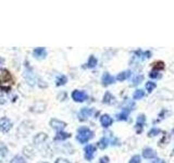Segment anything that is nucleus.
<instances>
[{"label":"nucleus","mask_w":174,"mask_h":163,"mask_svg":"<svg viewBox=\"0 0 174 163\" xmlns=\"http://www.w3.org/2000/svg\"><path fill=\"white\" fill-rule=\"evenodd\" d=\"M97 65V59L96 57H94V56H90L88 59V63H87V66L92 69V67H95Z\"/></svg>","instance_id":"obj_21"},{"label":"nucleus","mask_w":174,"mask_h":163,"mask_svg":"<svg viewBox=\"0 0 174 163\" xmlns=\"http://www.w3.org/2000/svg\"><path fill=\"white\" fill-rule=\"evenodd\" d=\"M149 77L150 78H160L161 76H160L159 73H157V72H150Z\"/></svg>","instance_id":"obj_28"},{"label":"nucleus","mask_w":174,"mask_h":163,"mask_svg":"<svg viewBox=\"0 0 174 163\" xmlns=\"http://www.w3.org/2000/svg\"><path fill=\"white\" fill-rule=\"evenodd\" d=\"M56 163H70V161L67 159H62V158H60V159H58L57 161H56Z\"/></svg>","instance_id":"obj_30"},{"label":"nucleus","mask_w":174,"mask_h":163,"mask_svg":"<svg viewBox=\"0 0 174 163\" xmlns=\"http://www.w3.org/2000/svg\"><path fill=\"white\" fill-rule=\"evenodd\" d=\"M67 76H64V75H61L60 77L58 78L57 79V85L58 86H62V85H64L65 83H67Z\"/></svg>","instance_id":"obj_23"},{"label":"nucleus","mask_w":174,"mask_h":163,"mask_svg":"<svg viewBox=\"0 0 174 163\" xmlns=\"http://www.w3.org/2000/svg\"><path fill=\"white\" fill-rule=\"evenodd\" d=\"M112 122H113V120H112V117H110V115H108V114H103V115H101V117H100V123H101V125H102L103 127H109L111 124H112Z\"/></svg>","instance_id":"obj_7"},{"label":"nucleus","mask_w":174,"mask_h":163,"mask_svg":"<svg viewBox=\"0 0 174 163\" xmlns=\"http://www.w3.org/2000/svg\"><path fill=\"white\" fill-rule=\"evenodd\" d=\"M131 76V71H124V72H121V73H119L117 76V81H125V79H127L128 77Z\"/></svg>","instance_id":"obj_12"},{"label":"nucleus","mask_w":174,"mask_h":163,"mask_svg":"<svg viewBox=\"0 0 174 163\" xmlns=\"http://www.w3.org/2000/svg\"><path fill=\"white\" fill-rule=\"evenodd\" d=\"M103 103H107V104H110V103H113L114 101V97L111 95L109 92H107L103 96Z\"/></svg>","instance_id":"obj_14"},{"label":"nucleus","mask_w":174,"mask_h":163,"mask_svg":"<svg viewBox=\"0 0 174 163\" xmlns=\"http://www.w3.org/2000/svg\"><path fill=\"white\" fill-rule=\"evenodd\" d=\"M145 122H146L145 115L140 114V115L137 117V121H136V127H138V132H140V129H142V125L145 124Z\"/></svg>","instance_id":"obj_13"},{"label":"nucleus","mask_w":174,"mask_h":163,"mask_svg":"<svg viewBox=\"0 0 174 163\" xmlns=\"http://www.w3.org/2000/svg\"><path fill=\"white\" fill-rule=\"evenodd\" d=\"M142 161H140V157L139 156H134V157H132L131 160L128 161V163H140Z\"/></svg>","instance_id":"obj_27"},{"label":"nucleus","mask_w":174,"mask_h":163,"mask_svg":"<svg viewBox=\"0 0 174 163\" xmlns=\"http://www.w3.org/2000/svg\"><path fill=\"white\" fill-rule=\"evenodd\" d=\"M144 96H145V92H144V90H142V89H137V90L134 92L133 98H134L135 100H139V99H142Z\"/></svg>","instance_id":"obj_19"},{"label":"nucleus","mask_w":174,"mask_h":163,"mask_svg":"<svg viewBox=\"0 0 174 163\" xmlns=\"http://www.w3.org/2000/svg\"><path fill=\"white\" fill-rule=\"evenodd\" d=\"M172 133H173V135H174V128H173V131H172Z\"/></svg>","instance_id":"obj_33"},{"label":"nucleus","mask_w":174,"mask_h":163,"mask_svg":"<svg viewBox=\"0 0 174 163\" xmlns=\"http://www.w3.org/2000/svg\"><path fill=\"white\" fill-rule=\"evenodd\" d=\"M11 163H26V161H25L22 157H20V156H16V157H14L13 159L11 160Z\"/></svg>","instance_id":"obj_26"},{"label":"nucleus","mask_w":174,"mask_h":163,"mask_svg":"<svg viewBox=\"0 0 174 163\" xmlns=\"http://www.w3.org/2000/svg\"><path fill=\"white\" fill-rule=\"evenodd\" d=\"M33 53H34V56H35L36 58H38V59H43V58L46 57V50H45V48H43V47L36 48Z\"/></svg>","instance_id":"obj_10"},{"label":"nucleus","mask_w":174,"mask_h":163,"mask_svg":"<svg viewBox=\"0 0 174 163\" xmlns=\"http://www.w3.org/2000/svg\"><path fill=\"white\" fill-rule=\"evenodd\" d=\"M92 109H88V108H84L82 109V111L79 112V119L81 120H86L89 115H92Z\"/></svg>","instance_id":"obj_11"},{"label":"nucleus","mask_w":174,"mask_h":163,"mask_svg":"<svg viewBox=\"0 0 174 163\" xmlns=\"http://www.w3.org/2000/svg\"><path fill=\"white\" fill-rule=\"evenodd\" d=\"M142 79H144L142 75H136V77H134V79H133V85H138V84H140L142 82Z\"/></svg>","instance_id":"obj_25"},{"label":"nucleus","mask_w":174,"mask_h":163,"mask_svg":"<svg viewBox=\"0 0 174 163\" xmlns=\"http://www.w3.org/2000/svg\"><path fill=\"white\" fill-rule=\"evenodd\" d=\"M13 85V77L11 76L10 72L8 70H4L0 75V88L4 90H9Z\"/></svg>","instance_id":"obj_1"},{"label":"nucleus","mask_w":174,"mask_h":163,"mask_svg":"<svg viewBox=\"0 0 174 163\" xmlns=\"http://www.w3.org/2000/svg\"><path fill=\"white\" fill-rule=\"evenodd\" d=\"M46 139H47V135L40 133V134H38L35 138H34V142H35V144H42V142H45Z\"/></svg>","instance_id":"obj_16"},{"label":"nucleus","mask_w":174,"mask_h":163,"mask_svg":"<svg viewBox=\"0 0 174 163\" xmlns=\"http://www.w3.org/2000/svg\"><path fill=\"white\" fill-rule=\"evenodd\" d=\"M11 127H12V123L8 117L0 119V131L4 132V133H7V132L10 131Z\"/></svg>","instance_id":"obj_4"},{"label":"nucleus","mask_w":174,"mask_h":163,"mask_svg":"<svg viewBox=\"0 0 174 163\" xmlns=\"http://www.w3.org/2000/svg\"><path fill=\"white\" fill-rule=\"evenodd\" d=\"M153 70H163L164 69V63L162 61H157L155 63H153Z\"/></svg>","instance_id":"obj_22"},{"label":"nucleus","mask_w":174,"mask_h":163,"mask_svg":"<svg viewBox=\"0 0 174 163\" xmlns=\"http://www.w3.org/2000/svg\"><path fill=\"white\" fill-rule=\"evenodd\" d=\"M156 87H157L156 83H153V82H147V83H146V85H145L146 90H147L148 92H153V89L156 88Z\"/></svg>","instance_id":"obj_20"},{"label":"nucleus","mask_w":174,"mask_h":163,"mask_svg":"<svg viewBox=\"0 0 174 163\" xmlns=\"http://www.w3.org/2000/svg\"><path fill=\"white\" fill-rule=\"evenodd\" d=\"M160 133H161V131H160L159 128H157V127L151 128L149 131V133H148V136H149V137H153V136H157V135L160 134Z\"/></svg>","instance_id":"obj_24"},{"label":"nucleus","mask_w":174,"mask_h":163,"mask_svg":"<svg viewBox=\"0 0 174 163\" xmlns=\"http://www.w3.org/2000/svg\"><path fill=\"white\" fill-rule=\"evenodd\" d=\"M99 163H109V158H108V157H102V158H100Z\"/></svg>","instance_id":"obj_29"},{"label":"nucleus","mask_w":174,"mask_h":163,"mask_svg":"<svg viewBox=\"0 0 174 163\" xmlns=\"http://www.w3.org/2000/svg\"><path fill=\"white\" fill-rule=\"evenodd\" d=\"M128 113H130V110H123L120 114H117V120H120V121H125V120H127V117H128Z\"/></svg>","instance_id":"obj_18"},{"label":"nucleus","mask_w":174,"mask_h":163,"mask_svg":"<svg viewBox=\"0 0 174 163\" xmlns=\"http://www.w3.org/2000/svg\"><path fill=\"white\" fill-rule=\"evenodd\" d=\"M153 163H165L163 160H160V159H156L155 161H153Z\"/></svg>","instance_id":"obj_31"},{"label":"nucleus","mask_w":174,"mask_h":163,"mask_svg":"<svg viewBox=\"0 0 174 163\" xmlns=\"http://www.w3.org/2000/svg\"><path fill=\"white\" fill-rule=\"evenodd\" d=\"M42 163H47V162H42Z\"/></svg>","instance_id":"obj_34"},{"label":"nucleus","mask_w":174,"mask_h":163,"mask_svg":"<svg viewBox=\"0 0 174 163\" xmlns=\"http://www.w3.org/2000/svg\"><path fill=\"white\" fill-rule=\"evenodd\" d=\"M95 151H96V148H95V147H94L92 145L86 146L85 149H84V152H85V158H86V160H88V161H90V160H92V158H94Z\"/></svg>","instance_id":"obj_5"},{"label":"nucleus","mask_w":174,"mask_h":163,"mask_svg":"<svg viewBox=\"0 0 174 163\" xmlns=\"http://www.w3.org/2000/svg\"><path fill=\"white\" fill-rule=\"evenodd\" d=\"M157 156L156 151L151 148H145L142 150V157L146 159H153Z\"/></svg>","instance_id":"obj_9"},{"label":"nucleus","mask_w":174,"mask_h":163,"mask_svg":"<svg viewBox=\"0 0 174 163\" xmlns=\"http://www.w3.org/2000/svg\"><path fill=\"white\" fill-rule=\"evenodd\" d=\"M0 63H4V59H0Z\"/></svg>","instance_id":"obj_32"},{"label":"nucleus","mask_w":174,"mask_h":163,"mask_svg":"<svg viewBox=\"0 0 174 163\" xmlns=\"http://www.w3.org/2000/svg\"><path fill=\"white\" fill-rule=\"evenodd\" d=\"M101 82H102V85L103 86H108V85H110V84H113V83H114V77H113V76H111L109 73H103Z\"/></svg>","instance_id":"obj_8"},{"label":"nucleus","mask_w":174,"mask_h":163,"mask_svg":"<svg viewBox=\"0 0 174 163\" xmlns=\"http://www.w3.org/2000/svg\"><path fill=\"white\" fill-rule=\"evenodd\" d=\"M70 136H71V135L69 134V133H64V132L59 131V132H58L57 136L54 137V139H56V140H64V139L69 138Z\"/></svg>","instance_id":"obj_15"},{"label":"nucleus","mask_w":174,"mask_h":163,"mask_svg":"<svg viewBox=\"0 0 174 163\" xmlns=\"http://www.w3.org/2000/svg\"><path fill=\"white\" fill-rule=\"evenodd\" d=\"M72 98L76 102H83L87 99V94L85 92H82V90H74L72 92Z\"/></svg>","instance_id":"obj_3"},{"label":"nucleus","mask_w":174,"mask_h":163,"mask_svg":"<svg viewBox=\"0 0 174 163\" xmlns=\"http://www.w3.org/2000/svg\"><path fill=\"white\" fill-rule=\"evenodd\" d=\"M92 137H94V133H92L88 127L83 126V127L78 128L76 139H77L81 144H86V142H88L89 139H92Z\"/></svg>","instance_id":"obj_2"},{"label":"nucleus","mask_w":174,"mask_h":163,"mask_svg":"<svg viewBox=\"0 0 174 163\" xmlns=\"http://www.w3.org/2000/svg\"><path fill=\"white\" fill-rule=\"evenodd\" d=\"M108 145H109V139L107 138V137L101 138L99 140V142H98V147H99L100 149H106L107 147H108Z\"/></svg>","instance_id":"obj_17"},{"label":"nucleus","mask_w":174,"mask_h":163,"mask_svg":"<svg viewBox=\"0 0 174 163\" xmlns=\"http://www.w3.org/2000/svg\"><path fill=\"white\" fill-rule=\"evenodd\" d=\"M50 126L52 128H54V129L61 131V129H63V128L67 126V124H65L64 122H62V121H59V120H57V119H52V120L50 121Z\"/></svg>","instance_id":"obj_6"}]
</instances>
